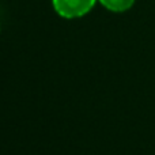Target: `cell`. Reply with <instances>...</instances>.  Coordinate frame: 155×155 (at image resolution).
Returning <instances> with one entry per match:
<instances>
[{"label": "cell", "mask_w": 155, "mask_h": 155, "mask_svg": "<svg viewBox=\"0 0 155 155\" xmlns=\"http://www.w3.org/2000/svg\"><path fill=\"white\" fill-rule=\"evenodd\" d=\"M98 0H52L53 8L65 19H75L88 14Z\"/></svg>", "instance_id": "cell-1"}, {"label": "cell", "mask_w": 155, "mask_h": 155, "mask_svg": "<svg viewBox=\"0 0 155 155\" xmlns=\"http://www.w3.org/2000/svg\"><path fill=\"white\" fill-rule=\"evenodd\" d=\"M98 2L112 12H125L135 4V0H98Z\"/></svg>", "instance_id": "cell-2"}]
</instances>
